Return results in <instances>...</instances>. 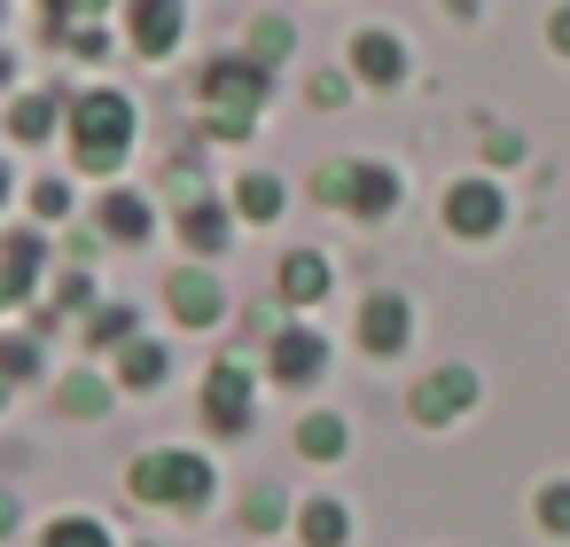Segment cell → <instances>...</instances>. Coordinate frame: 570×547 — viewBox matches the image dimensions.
I'll list each match as a JSON object with an SVG mask.
<instances>
[{
    "instance_id": "6da1fadb",
    "label": "cell",
    "mask_w": 570,
    "mask_h": 547,
    "mask_svg": "<svg viewBox=\"0 0 570 547\" xmlns=\"http://www.w3.org/2000/svg\"><path fill=\"white\" fill-rule=\"evenodd\" d=\"M71 149L87 173H118V157L134 149V102L126 95H87L71 118Z\"/></svg>"
},
{
    "instance_id": "7a4b0ae2",
    "label": "cell",
    "mask_w": 570,
    "mask_h": 547,
    "mask_svg": "<svg viewBox=\"0 0 570 547\" xmlns=\"http://www.w3.org/2000/svg\"><path fill=\"white\" fill-rule=\"evenodd\" d=\"M250 414H258V375H250V360H243V352L212 360V368H204V422H212L219 438H243Z\"/></svg>"
},
{
    "instance_id": "3957f363",
    "label": "cell",
    "mask_w": 570,
    "mask_h": 547,
    "mask_svg": "<svg viewBox=\"0 0 570 547\" xmlns=\"http://www.w3.org/2000/svg\"><path fill=\"white\" fill-rule=\"evenodd\" d=\"M204 95H212V118H219V134H250V118H258V102H266V64L250 56V64H212L204 71Z\"/></svg>"
},
{
    "instance_id": "277c9868",
    "label": "cell",
    "mask_w": 570,
    "mask_h": 547,
    "mask_svg": "<svg viewBox=\"0 0 570 547\" xmlns=\"http://www.w3.org/2000/svg\"><path fill=\"white\" fill-rule=\"evenodd\" d=\"M476 399H484V383H476V368H461V360H453V368H438V375H422V383H414V399H406V414H414L422 430H445V422H461V414H469Z\"/></svg>"
},
{
    "instance_id": "5b68a950",
    "label": "cell",
    "mask_w": 570,
    "mask_h": 547,
    "mask_svg": "<svg viewBox=\"0 0 570 547\" xmlns=\"http://www.w3.org/2000/svg\"><path fill=\"white\" fill-rule=\"evenodd\" d=\"M438 212H445V227H453L461 243H492V235H500V219H508V204H500V188H492L484 173H461V180L445 188V204H438Z\"/></svg>"
},
{
    "instance_id": "8992f818",
    "label": "cell",
    "mask_w": 570,
    "mask_h": 547,
    "mask_svg": "<svg viewBox=\"0 0 570 547\" xmlns=\"http://www.w3.org/2000/svg\"><path fill=\"white\" fill-rule=\"evenodd\" d=\"M406 336H414V305H406V297H391V290H375V297L360 305V352L399 360V352H406Z\"/></svg>"
},
{
    "instance_id": "52a82bcc",
    "label": "cell",
    "mask_w": 570,
    "mask_h": 547,
    "mask_svg": "<svg viewBox=\"0 0 570 547\" xmlns=\"http://www.w3.org/2000/svg\"><path fill=\"white\" fill-rule=\"evenodd\" d=\"M266 368H274L282 383H313V375H328V336L305 329V321H289V329L266 344Z\"/></svg>"
},
{
    "instance_id": "ba28073f",
    "label": "cell",
    "mask_w": 570,
    "mask_h": 547,
    "mask_svg": "<svg viewBox=\"0 0 570 547\" xmlns=\"http://www.w3.org/2000/svg\"><path fill=\"white\" fill-rule=\"evenodd\" d=\"M180 25H188L180 0H126V32H134V48H141L149 64H165V56H173Z\"/></svg>"
},
{
    "instance_id": "9c48e42d",
    "label": "cell",
    "mask_w": 570,
    "mask_h": 547,
    "mask_svg": "<svg viewBox=\"0 0 570 547\" xmlns=\"http://www.w3.org/2000/svg\"><path fill=\"white\" fill-rule=\"evenodd\" d=\"M352 79L360 87H399L406 79V48L391 32H352Z\"/></svg>"
},
{
    "instance_id": "30bf717a",
    "label": "cell",
    "mask_w": 570,
    "mask_h": 547,
    "mask_svg": "<svg viewBox=\"0 0 570 547\" xmlns=\"http://www.w3.org/2000/svg\"><path fill=\"white\" fill-rule=\"evenodd\" d=\"M352 219H367V227H383L391 212H399V173L391 165H352V204H344Z\"/></svg>"
},
{
    "instance_id": "8fae6325",
    "label": "cell",
    "mask_w": 570,
    "mask_h": 547,
    "mask_svg": "<svg viewBox=\"0 0 570 547\" xmlns=\"http://www.w3.org/2000/svg\"><path fill=\"white\" fill-rule=\"evenodd\" d=\"M274 282H282V305H297V313H313V305L328 297V282H336V274H328V258H321V251H289Z\"/></svg>"
},
{
    "instance_id": "7c38bea8",
    "label": "cell",
    "mask_w": 570,
    "mask_h": 547,
    "mask_svg": "<svg viewBox=\"0 0 570 547\" xmlns=\"http://www.w3.org/2000/svg\"><path fill=\"white\" fill-rule=\"evenodd\" d=\"M165 297H173V321H180V329H212V321L227 313V297H219V282H212V274H173V290H165Z\"/></svg>"
},
{
    "instance_id": "4fadbf2b",
    "label": "cell",
    "mask_w": 570,
    "mask_h": 547,
    "mask_svg": "<svg viewBox=\"0 0 570 547\" xmlns=\"http://www.w3.org/2000/svg\"><path fill=\"white\" fill-rule=\"evenodd\" d=\"M289 524H297V539H305V547H344V539H352V508H344V500H328V492H305V508H297Z\"/></svg>"
},
{
    "instance_id": "5bb4252c",
    "label": "cell",
    "mask_w": 570,
    "mask_h": 547,
    "mask_svg": "<svg viewBox=\"0 0 570 547\" xmlns=\"http://www.w3.org/2000/svg\"><path fill=\"white\" fill-rule=\"evenodd\" d=\"M149 227H157V219H149V204H141L134 188H110V196H102V235H110V243L141 251V243H149Z\"/></svg>"
},
{
    "instance_id": "9a60e30c",
    "label": "cell",
    "mask_w": 570,
    "mask_h": 547,
    "mask_svg": "<svg viewBox=\"0 0 570 547\" xmlns=\"http://www.w3.org/2000/svg\"><path fill=\"white\" fill-rule=\"evenodd\" d=\"M297 453L305 461H344L352 453V422L344 414H305L297 422Z\"/></svg>"
},
{
    "instance_id": "2e32d148",
    "label": "cell",
    "mask_w": 570,
    "mask_h": 547,
    "mask_svg": "<svg viewBox=\"0 0 570 547\" xmlns=\"http://www.w3.org/2000/svg\"><path fill=\"white\" fill-rule=\"evenodd\" d=\"M282 204H289V196H282V180H274V173H250V180L227 196V212H235V219H250V227L282 219Z\"/></svg>"
},
{
    "instance_id": "e0dca14e",
    "label": "cell",
    "mask_w": 570,
    "mask_h": 547,
    "mask_svg": "<svg viewBox=\"0 0 570 547\" xmlns=\"http://www.w3.org/2000/svg\"><path fill=\"white\" fill-rule=\"evenodd\" d=\"M126 485H134V500L173 508V446H165V453H141V461L126 469Z\"/></svg>"
},
{
    "instance_id": "ac0fdd59",
    "label": "cell",
    "mask_w": 570,
    "mask_h": 547,
    "mask_svg": "<svg viewBox=\"0 0 570 547\" xmlns=\"http://www.w3.org/2000/svg\"><path fill=\"white\" fill-rule=\"evenodd\" d=\"M227 219H235V212H227V204H188V212H180V243H188V251H204V258H212V251H219V243H227Z\"/></svg>"
},
{
    "instance_id": "d6986e66",
    "label": "cell",
    "mask_w": 570,
    "mask_h": 547,
    "mask_svg": "<svg viewBox=\"0 0 570 547\" xmlns=\"http://www.w3.org/2000/svg\"><path fill=\"white\" fill-rule=\"evenodd\" d=\"M212 485H219V477H212V461L173 446V508H204V500H212Z\"/></svg>"
},
{
    "instance_id": "ffe728a7",
    "label": "cell",
    "mask_w": 570,
    "mask_h": 547,
    "mask_svg": "<svg viewBox=\"0 0 570 547\" xmlns=\"http://www.w3.org/2000/svg\"><path fill=\"white\" fill-rule=\"evenodd\" d=\"M531 524H539L547 539H570V477H547V485H539V500H531Z\"/></svg>"
},
{
    "instance_id": "44dd1931",
    "label": "cell",
    "mask_w": 570,
    "mask_h": 547,
    "mask_svg": "<svg viewBox=\"0 0 570 547\" xmlns=\"http://www.w3.org/2000/svg\"><path fill=\"white\" fill-rule=\"evenodd\" d=\"M40 547H118V539H110L102 516H56V524L40 531Z\"/></svg>"
},
{
    "instance_id": "7402d4cb",
    "label": "cell",
    "mask_w": 570,
    "mask_h": 547,
    "mask_svg": "<svg viewBox=\"0 0 570 547\" xmlns=\"http://www.w3.org/2000/svg\"><path fill=\"white\" fill-rule=\"evenodd\" d=\"M118 383H126V391H157V383H165V344H134V352L118 360Z\"/></svg>"
},
{
    "instance_id": "603a6c76",
    "label": "cell",
    "mask_w": 570,
    "mask_h": 547,
    "mask_svg": "<svg viewBox=\"0 0 570 547\" xmlns=\"http://www.w3.org/2000/svg\"><path fill=\"white\" fill-rule=\"evenodd\" d=\"M56 118H63V110H56L48 95H32V102H17V134H24V141H48V134H56Z\"/></svg>"
},
{
    "instance_id": "cb8c5ba5",
    "label": "cell",
    "mask_w": 570,
    "mask_h": 547,
    "mask_svg": "<svg viewBox=\"0 0 570 547\" xmlns=\"http://www.w3.org/2000/svg\"><path fill=\"white\" fill-rule=\"evenodd\" d=\"M63 407H71V414H95V407H102V375H71V383H63Z\"/></svg>"
},
{
    "instance_id": "d4e9b609",
    "label": "cell",
    "mask_w": 570,
    "mask_h": 547,
    "mask_svg": "<svg viewBox=\"0 0 570 547\" xmlns=\"http://www.w3.org/2000/svg\"><path fill=\"white\" fill-rule=\"evenodd\" d=\"M274 524H282V492L258 485V492H250V531H274Z\"/></svg>"
},
{
    "instance_id": "484cf974",
    "label": "cell",
    "mask_w": 570,
    "mask_h": 547,
    "mask_svg": "<svg viewBox=\"0 0 570 547\" xmlns=\"http://www.w3.org/2000/svg\"><path fill=\"white\" fill-rule=\"evenodd\" d=\"M126 336H134V313H126V305H118V313H102V321H95V344H126Z\"/></svg>"
},
{
    "instance_id": "4316f807",
    "label": "cell",
    "mask_w": 570,
    "mask_h": 547,
    "mask_svg": "<svg viewBox=\"0 0 570 547\" xmlns=\"http://www.w3.org/2000/svg\"><path fill=\"white\" fill-rule=\"evenodd\" d=\"M32 204H40V212H63V204H71V188H63V180H40V188H32Z\"/></svg>"
},
{
    "instance_id": "83f0119b",
    "label": "cell",
    "mask_w": 570,
    "mask_h": 547,
    "mask_svg": "<svg viewBox=\"0 0 570 547\" xmlns=\"http://www.w3.org/2000/svg\"><path fill=\"white\" fill-rule=\"evenodd\" d=\"M547 48H554V56H570V9H554V17H547Z\"/></svg>"
},
{
    "instance_id": "f1b7e54d",
    "label": "cell",
    "mask_w": 570,
    "mask_h": 547,
    "mask_svg": "<svg viewBox=\"0 0 570 547\" xmlns=\"http://www.w3.org/2000/svg\"><path fill=\"white\" fill-rule=\"evenodd\" d=\"M9 531H17V500H9V492H0V539H9Z\"/></svg>"
},
{
    "instance_id": "f546056e",
    "label": "cell",
    "mask_w": 570,
    "mask_h": 547,
    "mask_svg": "<svg viewBox=\"0 0 570 547\" xmlns=\"http://www.w3.org/2000/svg\"><path fill=\"white\" fill-rule=\"evenodd\" d=\"M445 9H453V17H476V0H445Z\"/></svg>"
},
{
    "instance_id": "4dcf8cb0",
    "label": "cell",
    "mask_w": 570,
    "mask_h": 547,
    "mask_svg": "<svg viewBox=\"0 0 570 547\" xmlns=\"http://www.w3.org/2000/svg\"><path fill=\"white\" fill-rule=\"evenodd\" d=\"M0 204H9V165H0Z\"/></svg>"
}]
</instances>
